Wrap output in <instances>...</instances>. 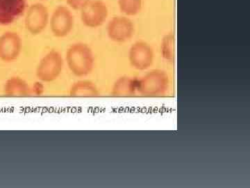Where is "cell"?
Returning <instances> with one entry per match:
<instances>
[{
    "label": "cell",
    "instance_id": "9",
    "mask_svg": "<svg viewBox=\"0 0 250 188\" xmlns=\"http://www.w3.org/2000/svg\"><path fill=\"white\" fill-rule=\"evenodd\" d=\"M22 39L17 32L8 31L0 36V59L6 62L16 60L22 49Z\"/></svg>",
    "mask_w": 250,
    "mask_h": 188
},
{
    "label": "cell",
    "instance_id": "2",
    "mask_svg": "<svg viewBox=\"0 0 250 188\" xmlns=\"http://www.w3.org/2000/svg\"><path fill=\"white\" fill-rule=\"evenodd\" d=\"M63 64L62 54L55 49H52L47 52L38 64L36 76L42 82H53L62 73Z\"/></svg>",
    "mask_w": 250,
    "mask_h": 188
},
{
    "label": "cell",
    "instance_id": "5",
    "mask_svg": "<svg viewBox=\"0 0 250 188\" xmlns=\"http://www.w3.org/2000/svg\"><path fill=\"white\" fill-rule=\"evenodd\" d=\"M49 11L45 5L34 3L29 6L24 17L26 29L31 34H39L47 27L49 22Z\"/></svg>",
    "mask_w": 250,
    "mask_h": 188
},
{
    "label": "cell",
    "instance_id": "13",
    "mask_svg": "<svg viewBox=\"0 0 250 188\" xmlns=\"http://www.w3.org/2000/svg\"><path fill=\"white\" fill-rule=\"evenodd\" d=\"M98 95L96 85L88 80L77 81L70 89V95L73 98H91Z\"/></svg>",
    "mask_w": 250,
    "mask_h": 188
},
{
    "label": "cell",
    "instance_id": "1",
    "mask_svg": "<svg viewBox=\"0 0 250 188\" xmlns=\"http://www.w3.org/2000/svg\"><path fill=\"white\" fill-rule=\"evenodd\" d=\"M67 67L78 77H84L92 72L95 58L92 49L83 43H75L67 49L65 54Z\"/></svg>",
    "mask_w": 250,
    "mask_h": 188
},
{
    "label": "cell",
    "instance_id": "14",
    "mask_svg": "<svg viewBox=\"0 0 250 188\" xmlns=\"http://www.w3.org/2000/svg\"><path fill=\"white\" fill-rule=\"evenodd\" d=\"M118 6L123 14L136 16L143 7V0H118Z\"/></svg>",
    "mask_w": 250,
    "mask_h": 188
},
{
    "label": "cell",
    "instance_id": "3",
    "mask_svg": "<svg viewBox=\"0 0 250 188\" xmlns=\"http://www.w3.org/2000/svg\"><path fill=\"white\" fill-rule=\"evenodd\" d=\"M169 79L164 70H153L138 80V92L144 95H159L167 90Z\"/></svg>",
    "mask_w": 250,
    "mask_h": 188
},
{
    "label": "cell",
    "instance_id": "17",
    "mask_svg": "<svg viewBox=\"0 0 250 188\" xmlns=\"http://www.w3.org/2000/svg\"><path fill=\"white\" fill-rule=\"evenodd\" d=\"M44 91L43 86L41 85V83H36V85H34V88H30V95L31 94H34V95H39L42 94V92Z\"/></svg>",
    "mask_w": 250,
    "mask_h": 188
},
{
    "label": "cell",
    "instance_id": "7",
    "mask_svg": "<svg viewBox=\"0 0 250 188\" xmlns=\"http://www.w3.org/2000/svg\"><path fill=\"white\" fill-rule=\"evenodd\" d=\"M107 34L115 42L123 43L129 41L134 34V24L126 16H115L107 24Z\"/></svg>",
    "mask_w": 250,
    "mask_h": 188
},
{
    "label": "cell",
    "instance_id": "12",
    "mask_svg": "<svg viewBox=\"0 0 250 188\" xmlns=\"http://www.w3.org/2000/svg\"><path fill=\"white\" fill-rule=\"evenodd\" d=\"M138 92V80L127 76L120 77L113 85L112 94L115 96L126 97Z\"/></svg>",
    "mask_w": 250,
    "mask_h": 188
},
{
    "label": "cell",
    "instance_id": "4",
    "mask_svg": "<svg viewBox=\"0 0 250 188\" xmlns=\"http://www.w3.org/2000/svg\"><path fill=\"white\" fill-rule=\"evenodd\" d=\"M108 9L102 0H90L81 9L82 22L88 27H100L108 17Z\"/></svg>",
    "mask_w": 250,
    "mask_h": 188
},
{
    "label": "cell",
    "instance_id": "8",
    "mask_svg": "<svg viewBox=\"0 0 250 188\" xmlns=\"http://www.w3.org/2000/svg\"><path fill=\"white\" fill-rule=\"evenodd\" d=\"M129 60L131 67L136 70H147L154 62V52L147 43L137 41L130 47Z\"/></svg>",
    "mask_w": 250,
    "mask_h": 188
},
{
    "label": "cell",
    "instance_id": "10",
    "mask_svg": "<svg viewBox=\"0 0 250 188\" xmlns=\"http://www.w3.org/2000/svg\"><path fill=\"white\" fill-rule=\"evenodd\" d=\"M27 0H0V24H8L21 16L27 8Z\"/></svg>",
    "mask_w": 250,
    "mask_h": 188
},
{
    "label": "cell",
    "instance_id": "11",
    "mask_svg": "<svg viewBox=\"0 0 250 188\" xmlns=\"http://www.w3.org/2000/svg\"><path fill=\"white\" fill-rule=\"evenodd\" d=\"M4 94L9 97H24L30 95V87L20 77H12L6 81Z\"/></svg>",
    "mask_w": 250,
    "mask_h": 188
},
{
    "label": "cell",
    "instance_id": "16",
    "mask_svg": "<svg viewBox=\"0 0 250 188\" xmlns=\"http://www.w3.org/2000/svg\"><path fill=\"white\" fill-rule=\"evenodd\" d=\"M90 0H67V4L75 9H81Z\"/></svg>",
    "mask_w": 250,
    "mask_h": 188
},
{
    "label": "cell",
    "instance_id": "6",
    "mask_svg": "<svg viewBox=\"0 0 250 188\" xmlns=\"http://www.w3.org/2000/svg\"><path fill=\"white\" fill-rule=\"evenodd\" d=\"M74 16L67 6L60 5L54 10L50 18L51 30L57 37H65L74 26Z\"/></svg>",
    "mask_w": 250,
    "mask_h": 188
},
{
    "label": "cell",
    "instance_id": "15",
    "mask_svg": "<svg viewBox=\"0 0 250 188\" xmlns=\"http://www.w3.org/2000/svg\"><path fill=\"white\" fill-rule=\"evenodd\" d=\"M163 57L169 62H172L174 58V37L172 34H166L163 38L161 46Z\"/></svg>",
    "mask_w": 250,
    "mask_h": 188
}]
</instances>
